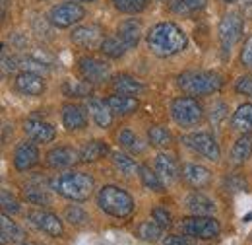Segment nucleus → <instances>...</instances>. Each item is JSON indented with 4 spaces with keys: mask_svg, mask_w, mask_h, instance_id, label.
<instances>
[{
    "mask_svg": "<svg viewBox=\"0 0 252 245\" xmlns=\"http://www.w3.org/2000/svg\"><path fill=\"white\" fill-rule=\"evenodd\" d=\"M243 6H245V14L252 18V0H243Z\"/></svg>",
    "mask_w": 252,
    "mask_h": 245,
    "instance_id": "09e8293b",
    "label": "nucleus"
},
{
    "mask_svg": "<svg viewBox=\"0 0 252 245\" xmlns=\"http://www.w3.org/2000/svg\"><path fill=\"white\" fill-rule=\"evenodd\" d=\"M107 154H109V146L103 140H92L80 150V162L82 163H92V162L105 158Z\"/></svg>",
    "mask_w": 252,
    "mask_h": 245,
    "instance_id": "cd10ccee",
    "label": "nucleus"
},
{
    "mask_svg": "<svg viewBox=\"0 0 252 245\" xmlns=\"http://www.w3.org/2000/svg\"><path fill=\"white\" fill-rule=\"evenodd\" d=\"M146 43L148 49L159 57V59H169L179 53H183L189 45V37L183 31L181 26L175 22H159L152 26L146 33Z\"/></svg>",
    "mask_w": 252,
    "mask_h": 245,
    "instance_id": "f257e3e1",
    "label": "nucleus"
},
{
    "mask_svg": "<svg viewBox=\"0 0 252 245\" xmlns=\"http://www.w3.org/2000/svg\"><path fill=\"white\" fill-rule=\"evenodd\" d=\"M171 117L179 126L190 128V126H196L202 121L204 109H202V105L196 97L181 95V97H175L171 101Z\"/></svg>",
    "mask_w": 252,
    "mask_h": 245,
    "instance_id": "39448f33",
    "label": "nucleus"
},
{
    "mask_svg": "<svg viewBox=\"0 0 252 245\" xmlns=\"http://www.w3.org/2000/svg\"><path fill=\"white\" fill-rule=\"evenodd\" d=\"M14 88L24 95H30V97H39L43 95L45 90H47V84L43 80L41 74L37 72H30V70H22L16 80H14Z\"/></svg>",
    "mask_w": 252,
    "mask_h": 245,
    "instance_id": "ddd939ff",
    "label": "nucleus"
},
{
    "mask_svg": "<svg viewBox=\"0 0 252 245\" xmlns=\"http://www.w3.org/2000/svg\"><path fill=\"white\" fill-rule=\"evenodd\" d=\"M235 92L241 93V95H247V97H252V74H245V76L237 78Z\"/></svg>",
    "mask_w": 252,
    "mask_h": 245,
    "instance_id": "79ce46f5",
    "label": "nucleus"
},
{
    "mask_svg": "<svg viewBox=\"0 0 252 245\" xmlns=\"http://www.w3.org/2000/svg\"><path fill=\"white\" fill-rule=\"evenodd\" d=\"M113 88L117 93H125V95H138L144 92V84L130 76V74H119L113 78Z\"/></svg>",
    "mask_w": 252,
    "mask_h": 245,
    "instance_id": "a878e982",
    "label": "nucleus"
},
{
    "mask_svg": "<svg viewBox=\"0 0 252 245\" xmlns=\"http://www.w3.org/2000/svg\"><path fill=\"white\" fill-rule=\"evenodd\" d=\"M150 0H111V4L115 6L117 12L123 14H138L142 10H146Z\"/></svg>",
    "mask_w": 252,
    "mask_h": 245,
    "instance_id": "e433bc0d",
    "label": "nucleus"
},
{
    "mask_svg": "<svg viewBox=\"0 0 252 245\" xmlns=\"http://www.w3.org/2000/svg\"><path fill=\"white\" fill-rule=\"evenodd\" d=\"M243 220H245V222H252V214H247L245 218H243Z\"/></svg>",
    "mask_w": 252,
    "mask_h": 245,
    "instance_id": "3c124183",
    "label": "nucleus"
},
{
    "mask_svg": "<svg viewBox=\"0 0 252 245\" xmlns=\"http://www.w3.org/2000/svg\"><path fill=\"white\" fill-rule=\"evenodd\" d=\"M0 242L2 245L6 244H16V242H24V238H26V234H24V230L12 220V216L4 214L0 216Z\"/></svg>",
    "mask_w": 252,
    "mask_h": 245,
    "instance_id": "b1692460",
    "label": "nucleus"
},
{
    "mask_svg": "<svg viewBox=\"0 0 252 245\" xmlns=\"http://www.w3.org/2000/svg\"><path fill=\"white\" fill-rule=\"evenodd\" d=\"M148 140L152 146H158V148H165L173 142V136L171 132L165 128V126H152L148 130Z\"/></svg>",
    "mask_w": 252,
    "mask_h": 245,
    "instance_id": "c9c22d12",
    "label": "nucleus"
},
{
    "mask_svg": "<svg viewBox=\"0 0 252 245\" xmlns=\"http://www.w3.org/2000/svg\"><path fill=\"white\" fill-rule=\"evenodd\" d=\"M39 163V148L35 142H20L14 152V167L18 171H30Z\"/></svg>",
    "mask_w": 252,
    "mask_h": 245,
    "instance_id": "2eb2a0df",
    "label": "nucleus"
},
{
    "mask_svg": "<svg viewBox=\"0 0 252 245\" xmlns=\"http://www.w3.org/2000/svg\"><path fill=\"white\" fill-rule=\"evenodd\" d=\"M20 68V57L16 55H8L6 47H2V72L4 74H12Z\"/></svg>",
    "mask_w": 252,
    "mask_h": 245,
    "instance_id": "a19ab883",
    "label": "nucleus"
},
{
    "mask_svg": "<svg viewBox=\"0 0 252 245\" xmlns=\"http://www.w3.org/2000/svg\"><path fill=\"white\" fill-rule=\"evenodd\" d=\"M225 117H227V105H225L223 101H216V103L212 105V113H210L212 122H214V124H220Z\"/></svg>",
    "mask_w": 252,
    "mask_h": 245,
    "instance_id": "a18cd8bd",
    "label": "nucleus"
},
{
    "mask_svg": "<svg viewBox=\"0 0 252 245\" xmlns=\"http://www.w3.org/2000/svg\"><path fill=\"white\" fill-rule=\"evenodd\" d=\"M70 39L76 47L86 49V51H94V49H101V43L105 41V31L99 24L78 26L72 30Z\"/></svg>",
    "mask_w": 252,
    "mask_h": 245,
    "instance_id": "9d476101",
    "label": "nucleus"
},
{
    "mask_svg": "<svg viewBox=\"0 0 252 245\" xmlns=\"http://www.w3.org/2000/svg\"><path fill=\"white\" fill-rule=\"evenodd\" d=\"M154 165H156L158 175L163 179V183H173V181H177L179 175H181L179 163H177V160H175L171 154H165V152L158 154Z\"/></svg>",
    "mask_w": 252,
    "mask_h": 245,
    "instance_id": "a211bd4d",
    "label": "nucleus"
},
{
    "mask_svg": "<svg viewBox=\"0 0 252 245\" xmlns=\"http://www.w3.org/2000/svg\"><path fill=\"white\" fill-rule=\"evenodd\" d=\"M241 64L252 70V33L245 39V45L241 49Z\"/></svg>",
    "mask_w": 252,
    "mask_h": 245,
    "instance_id": "c03bdc74",
    "label": "nucleus"
},
{
    "mask_svg": "<svg viewBox=\"0 0 252 245\" xmlns=\"http://www.w3.org/2000/svg\"><path fill=\"white\" fill-rule=\"evenodd\" d=\"M181 175L183 179L194 187V189H200V187H206L212 179V173L208 167L204 165H198V163H185L183 169H181Z\"/></svg>",
    "mask_w": 252,
    "mask_h": 245,
    "instance_id": "aec40b11",
    "label": "nucleus"
},
{
    "mask_svg": "<svg viewBox=\"0 0 252 245\" xmlns=\"http://www.w3.org/2000/svg\"><path fill=\"white\" fill-rule=\"evenodd\" d=\"M117 37L126 45V49H136L140 39H142V24L136 18H128L123 20L117 28Z\"/></svg>",
    "mask_w": 252,
    "mask_h": 245,
    "instance_id": "f3484780",
    "label": "nucleus"
},
{
    "mask_svg": "<svg viewBox=\"0 0 252 245\" xmlns=\"http://www.w3.org/2000/svg\"><path fill=\"white\" fill-rule=\"evenodd\" d=\"M179 88L189 95H210L223 88V76L218 72L189 70L179 76Z\"/></svg>",
    "mask_w": 252,
    "mask_h": 245,
    "instance_id": "20e7f679",
    "label": "nucleus"
},
{
    "mask_svg": "<svg viewBox=\"0 0 252 245\" xmlns=\"http://www.w3.org/2000/svg\"><path fill=\"white\" fill-rule=\"evenodd\" d=\"M243 30H245V20H243V16L239 12H229L220 20L218 37H220L221 51L225 55H231L233 47L241 41Z\"/></svg>",
    "mask_w": 252,
    "mask_h": 245,
    "instance_id": "0eeeda50",
    "label": "nucleus"
},
{
    "mask_svg": "<svg viewBox=\"0 0 252 245\" xmlns=\"http://www.w3.org/2000/svg\"><path fill=\"white\" fill-rule=\"evenodd\" d=\"M208 4V0H173L171 2V10L179 16H187V14H194L204 10Z\"/></svg>",
    "mask_w": 252,
    "mask_h": 245,
    "instance_id": "473e14b6",
    "label": "nucleus"
},
{
    "mask_svg": "<svg viewBox=\"0 0 252 245\" xmlns=\"http://www.w3.org/2000/svg\"><path fill=\"white\" fill-rule=\"evenodd\" d=\"M107 105L113 111V115H130V113H134L140 107V103H138L136 97L125 95V93H113V95H109L107 97Z\"/></svg>",
    "mask_w": 252,
    "mask_h": 245,
    "instance_id": "4be33fe9",
    "label": "nucleus"
},
{
    "mask_svg": "<svg viewBox=\"0 0 252 245\" xmlns=\"http://www.w3.org/2000/svg\"><path fill=\"white\" fill-rule=\"evenodd\" d=\"M51 189L64 199H70L74 203H84L94 195L95 179L84 171H68L51 179Z\"/></svg>",
    "mask_w": 252,
    "mask_h": 245,
    "instance_id": "f03ea898",
    "label": "nucleus"
},
{
    "mask_svg": "<svg viewBox=\"0 0 252 245\" xmlns=\"http://www.w3.org/2000/svg\"><path fill=\"white\" fill-rule=\"evenodd\" d=\"M161 232H163V228L156 220H146L138 226V238L146 240V242H158L161 238Z\"/></svg>",
    "mask_w": 252,
    "mask_h": 245,
    "instance_id": "f704fd0d",
    "label": "nucleus"
},
{
    "mask_svg": "<svg viewBox=\"0 0 252 245\" xmlns=\"http://www.w3.org/2000/svg\"><path fill=\"white\" fill-rule=\"evenodd\" d=\"M66 220L72 224V226H86L88 222H90V216H88V212L86 210H82L80 206H68L66 208Z\"/></svg>",
    "mask_w": 252,
    "mask_h": 245,
    "instance_id": "ea45409f",
    "label": "nucleus"
},
{
    "mask_svg": "<svg viewBox=\"0 0 252 245\" xmlns=\"http://www.w3.org/2000/svg\"><path fill=\"white\" fill-rule=\"evenodd\" d=\"M181 230L185 236L196 240H214L221 232L220 222L212 216H192L181 222Z\"/></svg>",
    "mask_w": 252,
    "mask_h": 245,
    "instance_id": "6e6552de",
    "label": "nucleus"
},
{
    "mask_svg": "<svg viewBox=\"0 0 252 245\" xmlns=\"http://www.w3.org/2000/svg\"><path fill=\"white\" fill-rule=\"evenodd\" d=\"M163 245H192L189 236H169L163 240Z\"/></svg>",
    "mask_w": 252,
    "mask_h": 245,
    "instance_id": "de8ad7c7",
    "label": "nucleus"
},
{
    "mask_svg": "<svg viewBox=\"0 0 252 245\" xmlns=\"http://www.w3.org/2000/svg\"><path fill=\"white\" fill-rule=\"evenodd\" d=\"M22 245H43V244H35V242H24Z\"/></svg>",
    "mask_w": 252,
    "mask_h": 245,
    "instance_id": "603ef678",
    "label": "nucleus"
},
{
    "mask_svg": "<svg viewBox=\"0 0 252 245\" xmlns=\"http://www.w3.org/2000/svg\"><path fill=\"white\" fill-rule=\"evenodd\" d=\"M78 70H80L82 78L90 84H101V82L109 80V76H111L109 64L101 59H95V57H82L78 61Z\"/></svg>",
    "mask_w": 252,
    "mask_h": 245,
    "instance_id": "9b49d317",
    "label": "nucleus"
},
{
    "mask_svg": "<svg viewBox=\"0 0 252 245\" xmlns=\"http://www.w3.org/2000/svg\"><path fill=\"white\" fill-rule=\"evenodd\" d=\"M252 154V136L251 134H241V138L233 144L231 148V162L235 165H243Z\"/></svg>",
    "mask_w": 252,
    "mask_h": 245,
    "instance_id": "bb28decb",
    "label": "nucleus"
},
{
    "mask_svg": "<svg viewBox=\"0 0 252 245\" xmlns=\"http://www.w3.org/2000/svg\"><path fill=\"white\" fill-rule=\"evenodd\" d=\"M28 220L32 222L39 232H43V234H47L51 238L64 236V228L61 218L57 214H53V212H49V210H41V208L39 210H32V212H28Z\"/></svg>",
    "mask_w": 252,
    "mask_h": 245,
    "instance_id": "f8f14e48",
    "label": "nucleus"
},
{
    "mask_svg": "<svg viewBox=\"0 0 252 245\" xmlns=\"http://www.w3.org/2000/svg\"><path fill=\"white\" fill-rule=\"evenodd\" d=\"M183 144L190 148L192 152L204 156L206 160L210 162H218L221 158V150L216 142V138L210 134V132H192L183 136Z\"/></svg>",
    "mask_w": 252,
    "mask_h": 245,
    "instance_id": "1a4fd4ad",
    "label": "nucleus"
},
{
    "mask_svg": "<svg viewBox=\"0 0 252 245\" xmlns=\"http://www.w3.org/2000/svg\"><path fill=\"white\" fill-rule=\"evenodd\" d=\"M0 206H2V212L8 216H14L20 212V201L6 189L0 191Z\"/></svg>",
    "mask_w": 252,
    "mask_h": 245,
    "instance_id": "4c0bfd02",
    "label": "nucleus"
},
{
    "mask_svg": "<svg viewBox=\"0 0 252 245\" xmlns=\"http://www.w3.org/2000/svg\"><path fill=\"white\" fill-rule=\"evenodd\" d=\"M97 204L105 214L113 218H128L134 212V199L117 185H105L97 193Z\"/></svg>",
    "mask_w": 252,
    "mask_h": 245,
    "instance_id": "7ed1b4c3",
    "label": "nucleus"
},
{
    "mask_svg": "<svg viewBox=\"0 0 252 245\" xmlns=\"http://www.w3.org/2000/svg\"><path fill=\"white\" fill-rule=\"evenodd\" d=\"M152 218L158 222L161 228H171V224H173L171 214H169L165 208H154V210H152Z\"/></svg>",
    "mask_w": 252,
    "mask_h": 245,
    "instance_id": "49530a36",
    "label": "nucleus"
},
{
    "mask_svg": "<svg viewBox=\"0 0 252 245\" xmlns=\"http://www.w3.org/2000/svg\"><path fill=\"white\" fill-rule=\"evenodd\" d=\"M70 2H78V4H88V2H97V0H70Z\"/></svg>",
    "mask_w": 252,
    "mask_h": 245,
    "instance_id": "8fccbe9b",
    "label": "nucleus"
},
{
    "mask_svg": "<svg viewBox=\"0 0 252 245\" xmlns=\"http://www.w3.org/2000/svg\"><path fill=\"white\" fill-rule=\"evenodd\" d=\"M223 187H225L227 191H231V193H239V191L247 189V181H245L241 175H229V177H225Z\"/></svg>",
    "mask_w": 252,
    "mask_h": 245,
    "instance_id": "37998d69",
    "label": "nucleus"
},
{
    "mask_svg": "<svg viewBox=\"0 0 252 245\" xmlns=\"http://www.w3.org/2000/svg\"><path fill=\"white\" fill-rule=\"evenodd\" d=\"M61 117H63V124L66 130H84L88 126L86 111L76 103H66Z\"/></svg>",
    "mask_w": 252,
    "mask_h": 245,
    "instance_id": "6ab92c4d",
    "label": "nucleus"
},
{
    "mask_svg": "<svg viewBox=\"0 0 252 245\" xmlns=\"http://www.w3.org/2000/svg\"><path fill=\"white\" fill-rule=\"evenodd\" d=\"M88 111H90V115L94 117L95 124H97L99 128H109V126L113 124V111L109 109L107 101L90 97V99H88Z\"/></svg>",
    "mask_w": 252,
    "mask_h": 245,
    "instance_id": "412c9836",
    "label": "nucleus"
},
{
    "mask_svg": "<svg viewBox=\"0 0 252 245\" xmlns=\"http://www.w3.org/2000/svg\"><path fill=\"white\" fill-rule=\"evenodd\" d=\"M113 163H115V167H117L123 175H126V177L136 175V171H140V165L134 162V158H130V156L125 152L113 154Z\"/></svg>",
    "mask_w": 252,
    "mask_h": 245,
    "instance_id": "7c9ffc66",
    "label": "nucleus"
},
{
    "mask_svg": "<svg viewBox=\"0 0 252 245\" xmlns=\"http://www.w3.org/2000/svg\"><path fill=\"white\" fill-rule=\"evenodd\" d=\"M187 210L192 212L194 216H212L216 212V204L212 199H208L202 193H192L185 199Z\"/></svg>",
    "mask_w": 252,
    "mask_h": 245,
    "instance_id": "5701e85b",
    "label": "nucleus"
},
{
    "mask_svg": "<svg viewBox=\"0 0 252 245\" xmlns=\"http://www.w3.org/2000/svg\"><path fill=\"white\" fill-rule=\"evenodd\" d=\"M63 92L66 97H88L92 93V84L86 80H66Z\"/></svg>",
    "mask_w": 252,
    "mask_h": 245,
    "instance_id": "2f4dec72",
    "label": "nucleus"
},
{
    "mask_svg": "<svg viewBox=\"0 0 252 245\" xmlns=\"http://www.w3.org/2000/svg\"><path fill=\"white\" fill-rule=\"evenodd\" d=\"M76 162H80V152L70 146H57L47 154V163L53 169H66L72 167Z\"/></svg>",
    "mask_w": 252,
    "mask_h": 245,
    "instance_id": "dca6fc26",
    "label": "nucleus"
},
{
    "mask_svg": "<svg viewBox=\"0 0 252 245\" xmlns=\"http://www.w3.org/2000/svg\"><path fill=\"white\" fill-rule=\"evenodd\" d=\"M140 179H142L144 187L150 191H156V193L163 191V179L159 177L156 169H152L148 165H140Z\"/></svg>",
    "mask_w": 252,
    "mask_h": 245,
    "instance_id": "72a5a7b5",
    "label": "nucleus"
},
{
    "mask_svg": "<svg viewBox=\"0 0 252 245\" xmlns=\"http://www.w3.org/2000/svg\"><path fill=\"white\" fill-rule=\"evenodd\" d=\"M119 144L126 148V150H132V152H142L144 146L140 144V138L132 132V130H121L119 134Z\"/></svg>",
    "mask_w": 252,
    "mask_h": 245,
    "instance_id": "58836bf2",
    "label": "nucleus"
},
{
    "mask_svg": "<svg viewBox=\"0 0 252 245\" xmlns=\"http://www.w3.org/2000/svg\"><path fill=\"white\" fill-rule=\"evenodd\" d=\"M24 197H26V201L30 203V204H37V206H51V203H53V199H51V195H49V191L47 189H43L41 185H26V189H24Z\"/></svg>",
    "mask_w": 252,
    "mask_h": 245,
    "instance_id": "c85d7f7f",
    "label": "nucleus"
},
{
    "mask_svg": "<svg viewBox=\"0 0 252 245\" xmlns=\"http://www.w3.org/2000/svg\"><path fill=\"white\" fill-rule=\"evenodd\" d=\"M223 2H227V4H233V2H237V0H223Z\"/></svg>",
    "mask_w": 252,
    "mask_h": 245,
    "instance_id": "864d4df0",
    "label": "nucleus"
},
{
    "mask_svg": "<svg viewBox=\"0 0 252 245\" xmlns=\"http://www.w3.org/2000/svg\"><path fill=\"white\" fill-rule=\"evenodd\" d=\"M99 51H101L107 59L117 61V59H123V57H125V53L128 49H126V45L119 37H105V41L101 43V49H99Z\"/></svg>",
    "mask_w": 252,
    "mask_h": 245,
    "instance_id": "c756f323",
    "label": "nucleus"
},
{
    "mask_svg": "<svg viewBox=\"0 0 252 245\" xmlns=\"http://www.w3.org/2000/svg\"><path fill=\"white\" fill-rule=\"evenodd\" d=\"M86 18V8L78 2H70V0H64L61 4H55L49 14H47V22L57 28V30H66V28H72L76 26L78 22H82Z\"/></svg>",
    "mask_w": 252,
    "mask_h": 245,
    "instance_id": "423d86ee",
    "label": "nucleus"
},
{
    "mask_svg": "<svg viewBox=\"0 0 252 245\" xmlns=\"http://www.w3.org/2000/svg\"><path fill=\"white\" fill-rule=\"evenodd\" d=\"M24 132L28 134V138L33 142H39V144H47V142H53L55 136H57V130L51 122L43 121V119H37V117H30L28 121L24 122Z\"/></svg>",
    "mask_w": 252,
    "mask_h": 245,
    "instance_id": "4468645a",
    "label": "nucleus"
},
{
    "mask_svg": "<svg viewBox=\"0 0 252 245\" xmlns=\"http://www.w3.org/2000/svg\"><path fill=\"white\" fill-rule=\"evenodd\" d=\"M231 126L233 130L241 134H251L252 132V103H241L237 111L231 117Z\"/></svg>",
    "mask_w": 252,
    "mask_h": 245,
    "instance_id": "393cba45",
    "label": "nucleus"
}]
</instances>
